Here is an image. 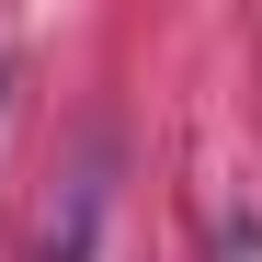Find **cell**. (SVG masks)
<instances>
[{"instance_id":"1","label":"cell","mask_w":262,"mask_h":262,"mask_svg":"<svg viewBox=\"0 0 262 262\" xmlns=\"http://www.w3.org/2000/svg\"><path fill=\"white\" fill-rule=\"evenodd\" d=\"M103 205H114V137H92L80 171L57 183L46 228H34V262H92V251H103Z\"/></svg>"},{"instance_id":"2","label":"cell","mask_w":262,"mask_h":262,"mask_svg":"<svg viewBox=\"0 0 262 262\" xmlns=\"http://www.w3.org/2000/svg\"><path fill=\"white\" fill-rule=\"evenodd\" d=\"M216 262H262V228H251V216H228V228H216Z\"/></svg>"},{"instance_id":"3","label":"cell","mask_w":262,"mask_h":262,"mask_svg":"<svg viewBox=\"0 0 262 262\" xmlns=\"http://www.w3.org/2000/svg\"><path fill=\"white\" fill-rule=\"evenodd\" d=\"M0 92H12V80H0Z\"/></svg>"}]
</instances>
